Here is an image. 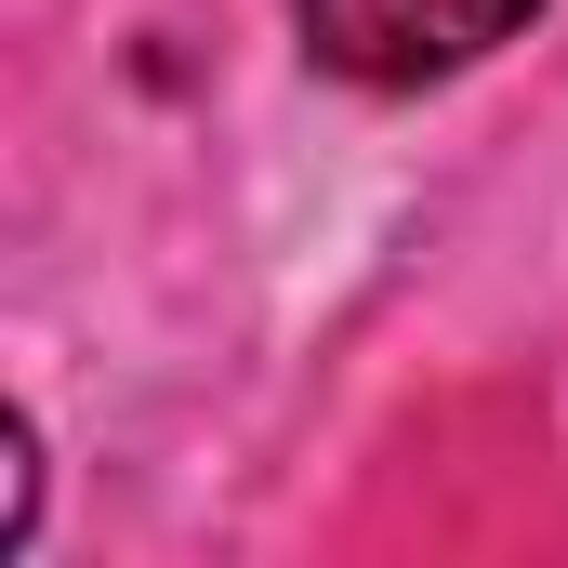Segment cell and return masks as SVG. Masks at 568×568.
Here are the masks:
<instances>
[{"label":"cell","mask_w":568,"mask_h":568,"mask_svg":"<svg viewBox=\"0 0 568 568\" xmlns=\"http://www.w3.org/2000/svg\"><path fill=\"white\" fill-rule=\"evenodd\" d=\"M542 0H291L304 67L357 80V93H436L463 67H489Z\"/></svg>","instance_id":"1"}]
</instances>
